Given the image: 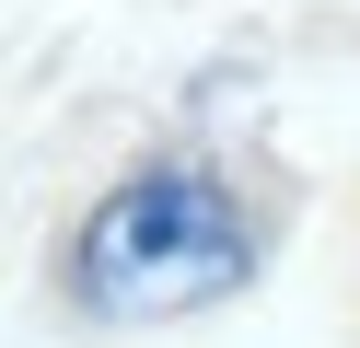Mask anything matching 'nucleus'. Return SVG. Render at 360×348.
<instances>
[{"instance_id":"f257e3e1","label":"nucleus","mask_w":360,"mask_h":348,"mask_svg":"<svg viewBox=\"0 0 360 348\" xmlns=\"http://www.w3.org/2000/svg\"><path fill=\"white\" fill-rule=\"evenodd\" d=\"M82 302L117 325H151V314H198V302L244 290L256 278V232L244 209L221 198L210 174L163 162V174H128L117 198L82 221V255H70Z\"/></svg>"}]
</instances>
